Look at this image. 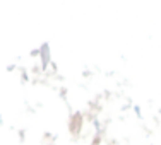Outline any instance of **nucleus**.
Masks as SVG:
<instances>
[]
</instances>
